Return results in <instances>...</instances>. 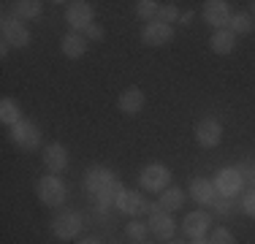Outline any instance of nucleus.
I'll list each match as a JSON object with an SVG mask.
<instances>
[{"label":"nucleus","mask_w":255,"mask_h":244,"mask_svg":"<svg viewBox=\"0 0 255 244\" xmlns=\"http://www.w3.org/2000/svg\"><path fill=\"white\" fill-rule=\"evenodd\" d=\"M84 187H87V193H93V195H95V201H98L101 209L117 206L120 193L125 190L123 182L117 179V174H112V171L103 168V166L87 168V174H84Z\"/></svg>","instance_id":"1"},{"label":"nucleus","mask_w":255,"mask_h":244,"mask_svg":"<svg viewBox=\"0 0 255 244\" xmlns=\"http://www.w3.org/2000/svg\"><path fill=\"white\" fill-rule=\"evenodd\" d=\"M84 228V217L76 209H63L57 217L52 220V234L60 242H74Z\"/></svg>","instance_id":"2"},{"label":"nucleus","mask_w":255,"mask_h":244,"mask_svg":"<svg viewBox=\"0 0 255 244\" xmlns=\"http://www.w3.org/2000/svg\"><path fill=\"white\" fill-rule=\"evenodd\" d=\"M35 193H38V201L44 206H63L65 204V195H68V190H65V182L60 179V176H41L38 185H35Z\"/></svg>","instance_id":"3"},{"label":"nucleus","mask_w":255,"mask_h":244,"mask_svg":"<svg viewBox=\"0 0 255 244\" xmlns=\"http://www.w3.org/2000/svg\"><path fill=\"white\" fill-rule=\"evenodd\" d=\"M168 182H171V168L163 166V163H149L138 174V185L147 193H163L168 187Z\"/></svg>","instance_id":"4"},{"label":"nucleus","mask_w":255,"mask_h":244,"mask_svg":"<svg viewBox=\"0 0 255 244\" xmlns=\"http://www.w3.org/2000/svg\"><path fill=\"white\" fill-rule=\"evenodd\" d=\"M11 141H14V146H19V149L33 152V149L41 146L44 136H41V127L35 125V122L22 120V122H16V125L11 127Z\"/></svg>","instance_id":"5"},{"label":"nucleus","mask_w":255,"mask_h":244,"mask_svg":"<svg viewBox=\"0 0 255 244\" xmlns=\"http://www.w3.org/2000/svg\"><path fill=\"white\" fill-rule=\"evenodd\" d=\"M193 136H196V144L204 146V149H215L217 144L223 141V125L217 117H204L196 122V130H193Z\"/></svg>","instance_id":"6"},{"label":"nucleus","mask_w":255,"mask_h":244,"mask_svg":"<svg viewBox=\"0 0 255 244\" xmlns=\"http://www.w3.org/2000/svg\"><path fill=\"white\" fill-rule=\"evenodd\" d=\"M215 187H217V193H220V198H234V195H239L242 187H245V176H242L239 168H234V166L220 168L215 176Z\"/></svg>","instance_id":"7"},{"label":"nucleus","mask_w":255,"mask_h":244,"mask_svg":"<svg viewBox=\"0 0 255 244\" xmlns=\"http://www.w3.org/2000/svg\"><path fill=\"white\" fill-rule=\"evenodd\" d=\"M3 44L25 49L30 44V30L19 16H3Z\"/></svg>","instance_id":"8"},{"label":"nucleus","mask_w":255,"mask_h":244,"mask_svg":"<svg viewBox=\"0 0 255 244\" xmlns=\"http://www.w3.org/2000/svg\"><path fill=\"white\" fill-rule=\"evenodd\" d=\"M65 22L74 27V33H84L90 24H95V11H93V5L84 3V0L71 3L68 11H65Z\"/></svg>","instance_id":"9"},{"label":"nucleus","mask_w":255,"mask_h":244,"mask_svg":"<svg viewBox=\"0 0 255 244\" xmlns=\"http://www.w3.org/2000/svg\"><path fill=\"white\" fill-rule=\"evenodd\" d=\"M174 41V27L171 24H163V22H149L141 27V44L144 46H166Z\"/></svg>","instance_id":"10"},{"label":"nucleus","mask_w":255,"mask_h":244,"mask_svg":"<svg viewBox=\"0 0 255 244\" xmlns=\"http://www.w3.org/2000/svg\"><path fill=\"white\" fill-rule=\"evenodd\" d=\"M44 166H46V171L49 174H54V176H60L65 168H68V149H65L60 141H52V144H46L44 146Z\"/></svg>","instance_id":"11"},{"label":"nucleus","mask_w":255,"mask_h":244,"mask_svg":"<svg viewBox=\"0 0 255 244\" xmlns=\"http://www.w3.org/2000/svg\"><path fill=\"white\" fill-rule=\"evenodd\" d=\"M209 228H212V215L204 209L190 212V215H185V220H182V231H185L190 239H204V234Z\"/></svg>","instance_id":"12"},{"label":"nucleus","mask_w":255,"mask_h":244,"mask_svg":"<svg viewBox=\"0 0 255 244\" xmlns=\"http://www.w3.org/2000/svg\"><path fill=\"white\" fill-rule=\"evenodd\" d=\"M117 209L125 212V215H130V217H138V215H144V212H149V201L138 190H123L117 198Z\"/></svg>","instance_id":"13"},{"label":"nucleus","mask_w":255,"mask_h":244,"mask_svg":"<svg viewBox=\"0 0 255 244\" xmlns=\"http://www.w3.org/2000/svg\"><path fill=\"white\" fill-rule=\"evenodd\" d=\"M204 19H206V24H212V27L226 30L228 22H231L228 3H226V0H206V3H204Z\"/></svg>","instance_id":"14"},{"label":"nucleus","mask_w":255,"mask_h":244,"mask_svg":"<svg viewBox=\"0 0 255 244\" xmlns=\"http://www.w3.org/2000/svg\"><path fill=\"white\" fill-rule=\"evenodd\" d=\"M117 109L123 114H128V117H136V114L144 109V93H141V87H136V84L125 87L123 93H120V98H117Z\"/></svg>","instance_id":"15"},{"label":"nucleus","mask_w":255,"mask_h":244,"mask_svg":"<svg viewBox=\"0 0 255 244\" xmlns=\"http://www.w3.org/2000/svg\"><path fill=\"white\" fill-rule=\"evenodd\" d=\"M190 195H193V201H198L201 206H215V201L220 198L215 182L204 179V176H196V179L190 182Z\"/></svg>","instance_id":"16"},{"label":"nucleus","mask_w":255,"mask_h":244,"mask_svg":"<svg viewBox=\"0 0 255 244\" xmlns=\"http://www.w3.org/2000/svg\"><path fill=\"white\" fill-rule=\"evenodd\" d=\"M149 231H152L160 242H171L174 234H177L171 212H155V215H149Z\"/></svg>","instance_id":"17"},{"label":"nucleus","mask_w":255,"mask_h":244,"mask_svg":"<svg viewBox=\"0 0 255 244\" xmlns=\"http://www.w3.org/2000/svg\"><path fill=\"white\" fill-rule=\"evenodd\" d=\"M60 49H63V54L68 60H79L84 57V52H87V38H84V33H65L63 41H60Z\"/></svg>","instance_id":"18"},{"label":"nucleus","mask_w":255,"mask_h":244,"mask_svg":"<svg viewBox=\"0 0 255 244\" xmlns=\"http://www.w3.org/2000/svg\"><path fill=\"white\" fill-rule=\"evenodd\" d=\"M209 49L215 54H220V57H226V54H231L236 49V35L231 33V30H215L212 33V38H209Z\"/></svg>","instance_id":"19"},{"label":"nucleus","mask_w":255,"mask_h":244,"mask_svg":"<svg viewBox=\"0 0 255 244\" xmlns=\"http://www.w3.org/2000/svg\"><path fill=\"white\" fill-rule=\"evenodd\" d=\"M182 204H185V190L182 187H166L160 193V201H157V206L163 212H177Z\"/></svg>","instance_id":"20"},{"label":"nucleus","mask_w":255,"mask_h":244,"mask_svg":"<svg viewBox=\"0 0 255 244\" xmlns=\"http://www.w3.org/2000/svg\"><path fill=\"white\" fill-rule=\"evenodd\" d=\"M0 122H3V125H11V127H14L16 122H22V106L14 98H3V101H0Z\"/></svg>","instance_id":"21"},{"label":"nucleus","mask_w":255,"mask_h":244,"mask_svg":"<svg viewBox=\"0 0 255 244\" xmlns=\"http://www.w3.org/2000/svg\"><path fill=\"white\" fill-rule=\"evenodd\" d=\"M253 27H255V22H253V16L250 14H231V22H228V30L234 35H250L253 33Z\"/></svg>","instance_id":"22"},{"label":"nucleus","mask_w":255,"mask_h":244,"mask_svg":"<svg viewBox=\"0 0 255 244\" xmlns=\"http://www.w3.org/2000/svg\"><path fill=\"white\" fill-rule=\"evenodd\" d=\"M14 11H16V16H19L22 22L25 19H38L41 16V3L38 0H19V3L14 5Z\"/></svg>","instance_id":"23"},{"label":"nucleus","mask_w":255,"mask_h":244,"mask_svg":"<svg viewBox=\"0 0 255 244\" xmlns=\"http://www.w3.org/2000/svg\"><path fill=\"white\" fill-rule=\"evenodd\" d=\"M157 11H160V3H157V0H138L136 3V16L144 19L147 24L157 19Z\"/></svg>","instance_id":"24"},{"label":"nucleus","mask_w":255,"mask_h":244,"mask_svg":"<svg viewBox=\"0 0 255 244\" xmlns=\"http://www.w3.org/2000/svg\"><path fill=\"white\" fill-rule=\"evenodd\" d=\"M147 228H149V223H136V220H133V223L125 225V236L136 244H144L147 242Z\"/></svg>","instance_id":"25"},{"label":"nucleus","mask_w":255,"mask_h":244,"mask_svg":"<svg viewBox=\"0 0 255 244\" xmlns=\"http://www.w3.org/2000/svg\"><path fill=\"white\" fill-rule=\"evenodd\" d=\"M157 22H163V24H171L174 27V22H179V8L174 3H168V5H160V11H157Z\"/></svg>","instance_id":"26"},{"label":"nucleus","mask_w":255,"mask_h":244,"mask_svg":"<svg viewBox=\"0 0 255 244\" xmlns=\"http://www.w3.org/2000/svg\"><path fill=\"white\" fill-rule=\"evenodd\" d=\"M212 244H236V236H234V231H228L226 225H217L215 231H212Z\"/></svg>","instance_id":"27"},{"label":"nucleus","mask_w":255,"mask_h":244,"mask_svg":"<svg viewBox=\"0 0 255 244\" xmlns=\"http://www.w3.org/2000/svg\"><path fill=\"white\" fill-rule=\"evenodd\" d=\"M242 212L250 215V217H255V190L245 193V198H242Z\"/></svg>","instance_id":"28"},{"label":"nucleus","mask_w":255,"mask_h":244,"mask_svg":"<svg viewBox=\"0 0 255 244\" xmlns=\"http://www.w3.org/2000/svg\"><path fill=\"white\" fill-rule=\"evenodd\" d=\"M84 38L87 41H101V38H106V30H103L101 24H90V27L84 30Z\"/></svg>","instance_id":"29"},{"label":"nucleus","mask_w":255,"mask_h":244,"mask_svg":"<svg viewBox=\"0 0 255 244\" xmlns=\"http://www.w3.org/2000/svg\"><path fill=\"white\" fill-rule=\"evenodd\" d=\"M179 22H182V24H190V22H193V11H185V14H179Z\"/></svg>","instance_id":"30"},{"label":"nucleus","mask_w":255,"mask_h":244,"mask_svg":"<svg viewBox=\"0 0 255 244\" xmlns=\"http://www.w3.org/2000/svg\"><path fill=\"white\" fill-rule=\"evenodd\" d=\"M76 244H101L98 239H82V242H76Z\"/></svg>","instance_id":"31"},{"label":"nucleus","mask_w":255,"mask_h":244,"mask_svg":"<svg viewBox=\"0 0 255 244\" xmlns=\"http://www.w3.org/2000/svg\"><path fill=\"white\" fill-rule=\"evenodd\" d=\"M193 244H212L209 239H193Z\"/></svg>","instance_id":"32"},{"label":"nucleus","mask_w":255,"mask_h":244,"mask_svg":"<svg viewBox=\"0 0 255 244\" xmlns=\"http://www.w3.org/2000/svg\"><path fill=\"white\" fill-rule=\"evenodd\" d=\"M168 244H185V242H168Z\"/></svg>","instance_id":"33"},{"label":"nucleus","mask_w":255,"mask_h":244,"mask_svg":"<svg viewBox=\"0 0 255 244\" xmlns=\"http://www.w3.org/2000/svg\"><path fill=\"white\" fill-rule=\"evenodd\" d=\"M253 14H255V3H253Z\"/></svg>","instance_id":"34"},{"label":"nucleus","mask_w":255,"mask_h":244,"mask_svg":"<svg viewBox=\"0 0 255 244\" xmlns=\"http://www.w3.org/2000/svg\"><path fill=\"white\" fill-rule=\"evenodd\" d=\"M253 185H255V176H253Z\"/></svg>","instance_id":"35"},{"label":"nucleus","mask_w":255,"mask_h":244,"mask_svg":"<svg viewBox=\"0 0 255 244\" xmlns=\"http://www.w3.org/2000/svg\"><path fill=\"white\" fill-rule=\"evenodd\" d=\"M144 244H147V242H144Z\"/></svg>","instance_id":"36"}]
</instances>
